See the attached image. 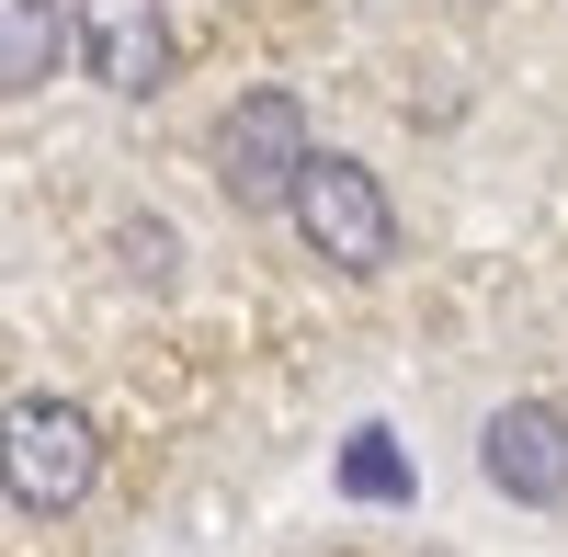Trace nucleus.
I'll list each match as a JSON object with an SVG mask.
<instances>
[{
    "mask_svg": "<svg viewBox=\"0 0 568 557\" xmlns=\"http://www.w3.org/2000/svg\"><path fill=\"white\" fill-rule=\"evenodd\" d=\"M284 216H296V240H307L329 273H387V262H398V205H387V182H375L364 160H342V149H307Z\"/></svg>",
    "mask_w": 568,
    "mask_h": 557,
    "instance_id": "obj_1",
    "label": "nucleus"
},
{
    "mask_svg": "<svg viewBox=\"0 0 568 557\" xmlns=\"http://www.w3.org/2000/svg\"><path fill=\"white\" fill-rule=\"evenodd\" d=\"M91 478H103V433H91L80 398H12L0 409V489L23 513H80Z\"/></svg>",
    "mask_w": 568,
    "mask_h": 557,
    "instance_id": "obj_2",
    "label": "nucleus"
},
{
    "mask_svg": "<svg viewBox=\"0 0 568 557\" xmlns=\"http://www.w3.org/2000/svg\"><path fill=\"white\" fill-rule=\"evenodd\" d=\"M296 171H307V103L273 91V80L240 91V103L216 114V182H227V205H284Z\"/></svg>",
    "mask_w": 568,
    "mask_h": 557,
    "instance_id": "obj_3",
    "label": "nucleus"
},
{
    "mask_svg": "<svg viewBox=\"0 0 568 557\" xmlns=\"http://www.w3.org/2000/svg\"><path fill=\"white\" fill-rule=\"evenodd\" d=\"M69 45H80V69L103 91H125V103H149V91L171 80V12L160 0H80Z\"/></svg>",
    "mask_w": 568,
    "mask_h": 557,
    "instance_id": "obj_4",
    "label": "nucleus"
},
{
    "mask_svg": "<svg viewBox=\"0 0 568 557\" xmlns=\"http://www.w3.org/2000/svg\"><path fill=\"white\" fill-rule=\"evenodd\" d=\"M478 455H489V489H500V500H524V513L568 500V409H546V398H511V409H489Z\"/></svg>",
    "mask_w": 568,
    "mask_h": 557,
    "instance_id": "obj_5",
    "label": "nucleus"
},
{
    "mask_svg": "<svg viewBox=\"0 0 568 557\" xmlns=\"http://www.w3.org/2000/svg\"><path fill=\"white\" fill-rule=\"evenodd\" d=\"M58 45H69L58 0H0V103L34 91V80H58Z\"/></svg>",
    "mask_w": 568,
    "mask_h": 557,
    "instance_id": "obj_6",
    "label": "nucleus"
},
{
    "mask_svg": "<svg viewBox=\"0 0 568 557\" xmlns=\"http://www.w3.org/2000/svg\"><path fill=\"white\" fill-rule=\"evenodd\" d=\"M342 489H353V500H375V513H398V500H409V455H398V433H387V422H364V433L342 444Z\"/></svg>",
    "mask_w": 568,
    "mask_h": 557,
    "instance_id": "obj_7",
    "label": "nucleus"
}]
</instances>
